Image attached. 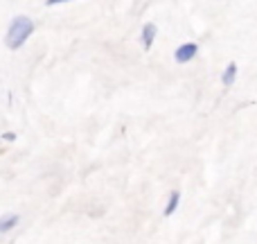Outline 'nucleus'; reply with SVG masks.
Instances as JSON below:
<instances>
[{
    "instance_id": "1",
    "label": "nucleus",
    "mask_w": 257,
    "mask_h": 244,
    "mask_svg": "<svg viewBox=\"0 0 257 244\" xmlns=\"http://www.w3.org/2000/svg\"><path fill=\"white\" fill-rule=\"evenodd\" d=\"M34 32V23L32 18H27V16H16L12 20V25L7 30V46L12 48V50H18L23 43H25Z\"/></svg>"
},
{
    "instance_id": "2",
    "label": "nucleus",
    "mask_w": 257,
    "mask_h": 244,
    "mask_svg": "<svg viewBox=\"0 0 257 244\" xmlns=\"http://www.w3.org/2000/svg\"><path fill=\"white\" fill-rule=\"evenodd\" d=\"M198 52V46L197 43H183L181 48H176V52H174V59L178 61V64H187V61H192L194 57H197Z\"/></svg>"
},
{
    "instance_id": "3",
    "label": "nucleus",
    "mask_w": 257,
    "mask_h": 244,
    "mask_svg": "<svg viewBox=\"0 0 257 244\" xmlns=\"http://www.w3.org/2000/svg\"><path fill=\"white\" fill-rule=\"evenodd\" d=\"M156 32H158V30H156V25H153V23H147V25L142 27V46H145L147 50H149V48L153 46Z\"/></svg>"
},
{
    "instance_id": "4",
    "label": "nucleus",
    "mask_w": 257,
    "mask_h": 244,
    "mask_svg": "<svg viewBox=\"0 0 257 244\" xmlns=\"http://www.w3.org/2000/svg\"><path fill=\"white\" fill-rule=\"evenodd\" d=\"M18 224V215H5V217H0V233L9 231V228H14V226Z\"/></svg>"
},
{
    "instance_id": "5",
    "label": "nucleus",
    "mask_w": 257,
    "mask_h": 244,
    "mask_svg": "<svg viewBox=\"0 0 257 244\" xmlns=\"http://www.w3.org/2000/svg\"><path fill=\"white\" fill-rule=\"evenodd\" d=\"M178 201H181V192H178V190H174V192L169 195V201H167V206H165V215H171V212L176 211Z\"/></svg>"
},
{
    "instance_id": "6",
    "label": "nucleus",
    "mask_w": 257,
    "mask_h": 244,
    "mask_svg": "<svg viewBox=\"0 0 257 244\" xmlns=\"http://www.w3.org/2000/svg\"><path fill=\"white\" fill-rule=\"evenodd\" d=\"M235 75H237V64H228V68L224 70V77H221V80H224V84L230 86L232 81H235Z\"/></svg>"
}]
</instances>
